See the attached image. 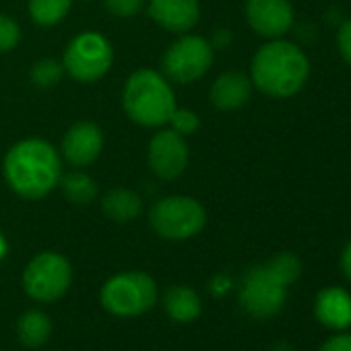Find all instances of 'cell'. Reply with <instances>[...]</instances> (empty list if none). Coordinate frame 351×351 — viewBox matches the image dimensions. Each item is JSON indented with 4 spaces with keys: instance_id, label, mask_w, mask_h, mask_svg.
Segmentation results:
<instances>
[{
    "instance_id": "cell-22",
    "label": "cell",
    "mask_w": 351,
    "mask_h": 351,
    "mask_svg": "<svg viewBox=\"0 0 351 351\" xmlns=\"http://www.w3.org/2000/svg\"><path fill=\"white\" fill-rule=\"evenodd\" d=\"M62 73H64V66L60 62H56L52 58H46V60H40L38 64H34L32 81H34V85H38L42 89H48V87H54L56 83H60Z\"/></svg>"
},
{
    "instance_id": "cell-16",
    "label": "cell",
    "mask_w": 351,
    "mask_h": 351,
    "mask_svg": "<svg viewBox=\"0 0 351 351\" xmlns=\"http://www.w3.org/2000/svg\"><path fill=\"white\" fill-rule=\"evenodd\" d=\"M163 310L176 322H193L201 316L203 304L193 287L173 285L163 293Z\"/></svg>"
},
{
    "instance_id": "cell-27",
    "label": "cell",
    "mask_w": 351,
    "mask_h": 351,
    "mask_svg": "<svg viewBox=\"0 0 351 351\" xmlns=\"http://www.w3.org/2000/svg\"><path fill=\"white\" fill-rule=\"evenodd\" d=\"M318 351H351V330H339L330 335Z\"/></svg>"
},
{
    "instance_id": "cell-17",
    "label": "cell",
    "mask_w": 351,
    "mask_h": 351,
    "mask_svg": "<svg viewBox=\"0 0 351 351\" xmlns=\"http://www.w3.org/2000/svg\"><path fill=\"white\" fill-rule=\"evenodd\" d=\"M101 209H104L106 217H110L112 221L126 223V221H132L134 217L141 215V211H143V201H141V197L134 195L132 191L114 189V191H110V193L104 197Z\"/></svg>"
},
{
    "instance_id": "cell-19",
    "label": "cell",
    "mask_w": 351,
    "mask_h": 351,
    "mask_svg": "<svg viewBox=\"0 0 351 351\" xmlns=\"http://www.w3.org/2000/svg\"><path fill=\"white\" fill-rule=\"evenodd\" d=\"M64 197L75 205H89L97 197V186L93 178H89L83 171H71L66 176H60V182Z\"/></svg>"
},
{
    "instance_id": "cell-26",
    "label": "cell",
    "mask_w": 351,
    "mask_h": 351,
    "mask_svg": "<svg viewBox=\"0 0 351 351\" xmlns=\"http://www.w3.org/2000/svg\"><path fill=\"white\" fill-rule=\"evenodd\" d=\"M337 48L347 64H351V17L345 19L337 32Z\"/></svg>"
},
{
    "instance_id": "cell-21",
    "label": "cell",
    "mask_w": 351,
    "mask_h": 351,
    "mask_svg": "<svg viewBox=\"0 0 351 351\" xmlns=\"http://www.w3.org/2000/svg\"><path fill=\"white\" fill-rule=\"evenodd\" d=\"M269 269L281 279L283 285H293L302 275V261L293 252H279L269 263Z\"/></svg>"
},
{
    "instance_id": "cell-15",
    "label": "cell",
    "mask_w": 351,
    "mask_h": 351,
    "mask_svg": "<svg viewBox=\"0 0 351 351\" xmlns=\"http://www.w3.org/2000/svg\"><path fill=\"white\" fill-rule=\"evenodd\" d=\"M252 93V83L246 75L238 71L223 73L211 87V101L219 110H238L242 108Z\"/></svg>"
},
{
    "instance_id": "cell-11",
    "label": "cell",
    "mask_w": 351,
    "mask_h": 351,
    "mask_svg": "<svg viewBox=\"0 0 351 351\" xmlns=\"http://www.w3.org/2000/svg\"><path fill=\"white\" fill-rule=\"evenodd\" d=\"M248 25L267 40L285 36L293 25V9L289 0H248Z\"/></svg>"
},
{
    "instance_id": "cell-31",
    "label": "cell",
    "mask_w": 351,
    "mask_h": 351,
    "mask_svg": "<svg viewBox=\"0 0 351 351\" xmlns=\"http://www.w3.org/2000/svg\"><path fill=\"white\" fill-rule=\"evenodd\" d=\"M5 252H7V242H5V238L0 236V258L5 256Z\"/></svg>"
},
{
    "instance_id": "cell-3",
    "label": "cell",
    "mask_w": 351,
    "mask_h": 351,
    "mask_svg": "<svg viewBox=\"0 0 351 351\" xmlns=\"http://www.w3.org/2000/svg\"><path fill=\"white\" fill-rule=\"evenodd\" d=\"M122 104L130 120L155 128L169 122L176 110V95L163 75L151 69H141L128 77Z\"/></svg>"
},
{
    "instance_id": "cell-14",
    "label": "cell",
    "mask_w": 351,
    "mask_h": 351,
    "mask_svg": "<svg viewBox=\"0 0 351 351\" xmlns=\"http://www.w3.org/2000/svg\"><path fill=\"white\" fill-rule=\"evenodd\" d=\"M149 15L167 32L186 34L199 23L201 7L199 0H151Z\"/></svg>"
},
{
    "instance_id": "cell-25",
    "label": "cell",
    "mask_w": 351,
    "mask_h": 351,
    "mask_svg": "<svg viewBox=\"0 0 351 351\" xmlns=\"http://www.w3.org/2000/svg\"><path fill=\"white\" fill-rule=\"evenodd\" d=\"M104 5H106V9H108L114 17L126 19V17L136 15V13L143 9L145 0H104Z\"/></svg>"
},
{
    "instance_id": "cell-2",
    "label": "cell",
    "mask_w": 351,
    "mask_h": 351,
    "mask_svg": "<svg viewBox=\"0 0 351 351\" xmlns=\"http://www.w3.org/2000/svg\"><path fill=\"white\" fill-rule=\"evenodd\" d=\"M252 85L271 97H291L308 81L310 62L291 42L271 40L252 58Z\"/></svg>"
},
{
    "instance_id": "cell-4",
    "label": "cell",
    "mask_w": 351,
    "mask_h": 351,
    "mask_svg": "<svg viewBox=\"0 0 351 351\" xmlns=\"http://www.w3.org/2000/svg\"><path fill=\"white\" fill-rule=\"evenodd\" d=\"M99 300L101 306L114 316H141L155 306L157 285L151 275L143 271H126L106 281Z\"/></svg>"
},
{
    "instance_id": "cell-7",
    "label": "cell",
    "mask_w": 351,
    "mask_h": 351,
    "mask_svg": "<svg viewBox=\"0 0 351 351\" xmlns=\"http://www.w3.org/2000/svg\"><path fill=\"white\" fill-rule=\"evenodd\" d=\"M112 62H114V52L110 42L95 32L79 34L69 44L62 58L64 71L81 83H93L101 79L110 71Z\"/></svg>"
},
{
    "instance_id": "cell-12",
    "label": "cell",
    "mask_w": 351,
    "mask_h": 351,
    "mask_svg": "<svg viewBox=\"0 0 351 351\" xmlns=\"http://www.w3.org/2000/svg\"><path fill=\"white\" fill-rule=\"evenodd\" d=\"M104 147V134L93 122H77L62 138V155L71 165H89L95 161Z\"/></svg>"
},
{
    "instance_id": "cell-13",
    "label": "cell",
    "mask_w": 351,
    "mask_h": 351,
    "mask_svg": "<svg viewBox=\"0 0 351 351\" xmlns=\"http://www.w3.org/2000/svg\"><path fill=\"white\" fill-rule=\"evenodd\" d=\"M314 316L324 328L332 332L349 330L351 328V293L339 285L320 289L314 300Z\"/></svg>"
},
{
    "instance_id": "cell-6",
    "label": "cell",
    "mask_w": 351,
    "mask_h": 351,
    "mask_svg": "<svg viewBox=\"0 0 351 351\" xmlns=\"http://www.w3.org/2000/svg\"><path fill=\"white\" fill-rule=\"evenodd\" d=\"M73 283L71 263L58 252H42L23 271V289L29 298L50 304L60 300Z\"/></svg>"
},
{
    "instance_id": "cell-5",
    "label": "cell",
    "mask_w": 351,
    "mask_h": 351,
    "mask_svg": "<svg viewBox=\"0 0 351 351\" xmlns=\"http://www.w3.org/2000/svg\"><path fill=\"white\" fill-rule=\"evenodd\" d=\"M149 223L157 236L180 242L203 232L207 213L193 197H165L151 207Z\"/></svg>"
},
{
    "instance_id": "cell-8",
    "label": "cell",
    "mask_w": 351,
    "mask_h": 351,
    "mask_svg": "<svg viewBox=\"0 0 351 351\" xmlns=\"http://www.w3.org/2000/svg\"><path fill=\"white\" fill-rule=\"evenodd\" d=\"M240 306L252 318H271L281 312L287 302V285L269 269V265L252 267L240 285Z\"/></svg>"
},
{
    "instance_id": "cell-10",
    "label": "cell",
    "mask_w": 351,
    "mask_h": 351,
    "mask_svg": "<svg viewBox=\"0 0 351 351\" xmlns=\"http://www.w3.org/2000/svg\"><path fill=\"white\" fill-rule=\"evenodd\" d=\"M147 161L151 171L161 180H176L189 165V145L173 128L159 130L151 143Z\"/></svg>"
},
{
    "instance_id": "cell-29",
    "label": "cell",
    "mask_w": 351,
    "mask_h": 351,
    "mask_svg": "<svg viewBox=\"0 0 351 351\" xmlns=\"http://www.w3.org/2000/svg\"><path fill=\"white\" fill-rule=\"evenodd\" d=\"M228 289H230V279L223 277V275H219V277L213 281V291H215V293H226Z\"/></svg>"
},
{
    "instance_id": "cell-1",
    "label": "cell",
    "mask_w": 351,
    "mask_h": 351,
    "mask_svg": "<svg viewBox=\"0 0 351 351\" xmlns=\"http://www.w3.org/2000/svg\"><path fill=\"white\" fill-rule=\"evenodd\" d=\"M3 169L7 184L19 197L40 201L58 186L62 161L50 143L42 138H27L9 149Z\"/></svg>"
},
{
    "instance_id": "cell-24",
    "label": "cell",
    "mask_w": 351,
    "mask_h": 351,
    "mask_svg": "<svg viewBox=\"0 0 351 351\" xmlns=\"http://www.w3.org/2000/svg\"><path fill=\"white\" fill-rule=\"evenodd\" d=\"M21 40V29L15 19L0 15V52H11Z\"/></svg>"
},
{
    "instance_id": "cell-9",
    "label": "cell",
    "mask_w": 351,
    "mask_h": 351,
    "mask_svg": "<svg viewBox=\"0 0 351 351\" xmlns=\"http://www.w3.org/2000/svg\"><path fill=\"white\" fill-rule=\"evenodd\" d=\"M213 64V46L201 36H182L163 54V75L173 83H195L207 75Z\"/></svg>"
},
{
    "instance_id": "cell-23",
    "label": "cell",
    "mask_w": 351,
    "mask_h": 351,
    "mask_svg": "<svg viewBox=\"0 0 351 351\" xmlns=\"http://www.w3.org/2000/svg\"><path fill=\"white\" fill-rule=\"evenodd\" d=\"M169 122H171V128L178 132V134H182V136L195 134L199 130V126H201L199 116L195 112H191V110H178V108L173 110Z\"/></svg>"
},
{
    "instance_id": "cell-20",
    "label": "cell",
    "mask_w": 351,
    "mask_h": 351,
    "mask_svg": "<svg viewBox=\"0 0 351 351\" xmlns=\"http://www.w3.org/2000/svg\"><path fill=\"white\" fill-rule=\"evenodd\" d=\"M73 0H29V15L42 27L58 25L71 11Z\"/></svg>"
},
{
    "instance_id": "cell-30",
    "label": "cell",
    "mask_w": 351,
    "mask_h": 351,
    "mask_svg": "<svg viewBox=\"0 0 351 351\" xmlns=\"http://www.w3.org/2000/svg\"><path fill=\"white\" fill-rule=\"evenodd\" d=\"M273 351H295L291 345H287V343H277L275 347H273Z\"/></svg>"
},
{
    "instance_id": "cell-28",
    "label": "cell",
    "mask_w": 351,
    "mask_h": 351,
    "mask_svg": "<svg viewBox=\"0 0 351 351\" xmlns=\"http://www.w3.org/2000/svg\"><path fill=\"white\" fill-rule=\"evenodd\" d=\"M339 269L343 273V277L351 283V240L345 244V248L341 250V256H339Z\"/></svg>"
},
{
    "instance_id": "cell-18",
    "label": "cell",
    "mask_w": 351,
    "mask_h": 351,
    "mask_svg": "<svg viewBox=\"0 0 351 351\" xmlns=\"http://www.w3.org/2000/svg\"><path fill=\"white\" fill-rule=\"evenodd\" d=\"M17 335H19V341L23 345L42 347L52 335V320L40 310H29L19 318Z\"/></svg>"
}]
</instances>
